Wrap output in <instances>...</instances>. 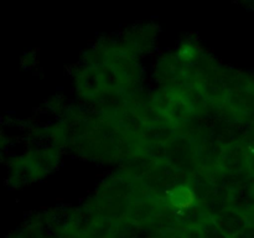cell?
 Here are the masks:
<instances>
[{
  "mask_svg": "<svg viewBox=\"0 0 254 238\" xmlns=\"http://www.w3.org/2000/svg\"><path fill=\"white\" fill-rule=\"evenodd\" d=\"M131 198L114 192L106 187H99L96 195L86 203L98 217L107 218L114 222H122L128 216Z\"/></svg>",
  "mask_w": 254,
  "mask_h": 238,
  "instance_id": "1",
  "label": "cell"
},
{
  "mask_svg": "<svg viewBox=\"0 0 254 238\" xmlns=\"http://www.w3.org/2000/svg\"><path fill=\"white\" fill-rule=\"evenodd\" d=\"M190 176L174 168L168 161L156 163L145 175L139 180L155 195L165 197L166 193L180 183L189 182Z\"/></svg>",
  "mask_w": 254,
  "mask_h": 238,
  "instance_id": "2",
  "label": "cell"
},
{
  "mask_svg": "<svg viewBox=\"0 0 254 238\" xmlns=\"http://www.w3.org/2000/svg\"><path fill=\"white\" fill-rule=\"evenodd\" d=\"M168 163L189 176L198 169L196 160V140L188 134H181L170 143Z\"/></svg>",
  "mask_w": 254,
  "mask_h": 238,
  "instance_id": "3",
  "label": "cell"
},
{
  "mask_svg": "<svg viewBox=\"0 0 254 238\" xmlns=\"http://www.w3.org/2000/svg\"><path fill=\"white\" fill-rule=\"evenodd\" d=\"M169 205L165 197L161 196H148L133 200L129 207L127 220L131 221L138 225L149 226L153 222L154 218L165 210H168Z\"/></svg>",
  "mask_w": 254,
  "mask_h": 238,
  "instance_id": "4",
  "label": "cell"
},
{
  "mask_svg": "<svg viewBox=\"0 0 254 238\" xmlns=\"http://www.w3.org/2000/svg\"><path fill=\"white\" fill-rule=\"evenodd\" d=\"M76 86L79 96L88 101H98L107 92L103 76L98 64H86L76 76Z\"/></svg>",
  "mask_w": 254,
  "mask_h": 238,
  "instance_id": "5",
  "label": "cell"
},
{
  "mask_svg": "<svg viewBox=\"0 0 254 238\" xmlns=\"http://www.w3.org/2000/svg\"><path fill=\"white\" fill-rule=\"evenodd\" d=\"M218 166L225 173L245 175L247 173V145L242 140H231L223 144Z\"/></svg>",
  "mask_w": 254,
  "mask_h": 238,
  "instance_id": "6",
  "label": "cell"
},
{
  "mask_svg": "<svg viewBox=\"0 0 254 238\" xmlns=\"http://www.w3.org/2000/svg\"><path fill=\"white\" fill-rule=\"evenodd\" d=\"M156 78L163 87H178L189 82L185 63L176 55H168L156 66Z\"/></svg>",
  "mask_w": 254,
  "mask_h": 238,
  "instance_id": "7",
  "label": "cell"
},
{
  "mask_svg": "<svg viewBox=\"0 0 254 238\" xmlns=\"http://www.w3.org/2000/svg\"><path fill=\"white\" fill-rule=\"evenodd\" d=\"M181 135V130L168 120L145 124L139 135V140L151 144H170Z\"/></svg>",
  "mask_w": 254,
  "mask_h": 238,
  "instance_id": "8",
  "label": "cell"
},
{
  "mask_svg": "<svg viewBox=\"0 0 254 238\" xmlns=\"http://www.w3.org/2000/svg\"><path fill=\"white\" fill-rule=\"evenodd\" d=\"M213 220L228 238H233L235 236H237L251 223L250 215L247 212L232 207L223 211Z\"/></svg>",
  "mask_w": 254,
  "mask_h": 238,
  "instance_id": "9",
  "label": "cell"
},
{
  "mask_svg": "<svg viewBox=\"0 0 254 238\" xmlns=\"http://www.w3.org/2000/svg\"><path fill=\"white\" fill-rule=\"evenodd\" d=\"M165 200L169 207L176 212L189 210L198 203L197 195L189 182L180 183L171 188L165 195Z\"/></svg>",
  "mask_w": 254,
  "mask_h": 238,
  "instance_id": "10",
  "label": "cell"
},
{
  "mask_svg": "<svg viewBox=\"0 0 254 238\" xmlns=\"http://www.w3.org/2000/svg\"><path fill=\"white\" fill-rule=\"evenodd\" d=\"M155 36L156 30L151 29L150 26H140L136 30L128 32L121 46L135 56L139 52L146 51V50L150 49Z\"/></svg>",
  "mask_w": 254,
  "mask_h": 238,
  "instance_id": "11",
  "label": "cell"
},
{
  "mask_svg": "<svg viewBox=\"0 0 254 238\" xmlns=\"http://www.w3.org/2000/svg\"><path fill=\"white\" fill-rule=\"evenodd\" d=\"M98 218V216L91 210L87 205L82 207L74 208L73 218H72L71 227L66 236L69 237H82L86 235L94 223V221Z\"/></svg>",
  "mask_w": 254,
  "mask_h": 238,
  "instance_id": "12",
  "label": "cell"
},
{
  "mask_svg": "<svg viewBox=\"0 0 254 238\" xmlns=\"http://www.w3.org/2000/svg\"><path fill=\"white\" fill-rule=\"evenodd\" d=\"M200 203L203 206V208H205L206 212L208 213V216H210L211 218L217 217V216L221 215L223 211L230 208L227 191L216 187H213L212 190L203 197V200L201 201Z\"/></svg>",
  "mask_w": 254,
  "mask_h": 238,
  "instance_id": "13",
  "label": "cell"
},
{
  "mask_svg": "<svg viewBox=\"0 0 254 238\" xmlns=\"http://www.w3.org/2000/svg\"><path fill=\"white\" fill-rule=\"evenodd\" d=\"M175 215L180 228H200L201 225L207 218H210L208 213L200 202L189 210L180 211V212L175 211Z\"/></svg>",
  "mask_w": 254,
  "mask_h": 238,
  "instance_id": "14",
  "label": "cell"
},
{
  "mask_svg": "<svg viewBox=\"0 0 254 238\" xmlns=\"http://www.w3.org/2000/svg\"><path fill=\"white\" fill-rule=\"evenodd\" d=\"M118 222L98 217L88 232L83 236L84 238H116L118 233Z\"/></svg>",
  "mask_w": 254,
  "mask_h": 238,
  "instance_id": "15",
  "label": "cell"
},
{
  "mask_svg": "<svg viewBox=\"0 0 254 238\" xmlns=\"http://www.w3.org/2000/svg\"><path fill=\"white\" fill-rule=\"evenodd\" d=\"M51 231L45 225L44 220H32L15 235L14 238H50ZM54 235V233H52ZM55 236V235H54ZM59 237V236H56Z\"/></svg>",
  "mask_w": 254,
  "mask_h": 238,
  "instance_id": "16",
  "label": "cell"
},
{
  "mask_svg": "<svg viewBox=\"0 0 254 238\" xmlns=\"http://www.w3.org/2000/svg\"><path fill=\"white\" fill-rule=\"evenodd\" d=\"M201 55L202 54H201L200 49H198L196 45L191 44V42H186V44L181 45V47L179 49L176 56H178V59L180 60L183 63L189 64V63H192L193 61H196Z\"/></svg>",
  "mask_w": 254,
  "mask_h": 238,
  "instance_id": "17",
  "label": "cell"
},
{
  "mask_svg": "<svg viewBox=\"0 0 254 238\" xmlns=\"http://www.w3.org/2000/svg\"><path fill=\"white\" fill-rule=\"evenodd\" d=\"M200 232L202 238H228L225 233L222 232L217 223L215 222L213 218H207L205 222L201 225Z\"/></svg>",
  "mask_w": 254,
  "mask_h": 238,
  "instance_id": "18",
  "label": "cell"
},
{
  "mask_svg": "<svg viewBox=\"0 0 254 238\" xmlns=\"http://www.w3.org/2000/svg\"><path fill=\"white\" fill-rule=\"evenodd\" d=\"M246 145H253L254 144V118L251 119L247 123L245 129V134H243V138L241 139Z\"/></svg>",
  "mask_w": 254,
  "mask_h": 238,
  "instance_id": "19",
  "label": "cell"
},
{
  "mask_svg": "<svg viewBox=\"0 0 254 238\" xmlns=\"http://www.w3.org/2000/svg\"><path fill=\"white\" fill-rule=\"evenodd\" d=\"M247 173L254 174V144L247 146Z\"/></svg>",
  "mask_w": 254,
  "mask_h": 238,
  "instance_id": "20",
  "label": "cell"
},
{
  "mask_svg": "<svg viewBox=\"0 0 254 238\" xmlns=\"http://www.w3.org/2000/svg\"><path fill=\"white\" fill-rule=\"evenodd\" d=\"M179 231L183 238H202L200 228H180Z\"/></svg>",
  "mask_w": 254,
  "mask_h": 238,
  "instance_id": "21",
  "label": "cell"
},
{
  "mask_svg": "<svg viewBox=\"0 0 254 238\" xmlns=\"http://www.w3.org/2000/svg\"><path fill=\"white\" fill-rule=\"evenodd\" d=\"M233 238H254V222H251L242 232H240Z\"/></svg>",
  "mask_w": 254,
  "mask_h": 238,
  "instance_id": "22",
  "label": "cell"
},
{
  "mask_svg": "<svg viewBox=\"0 0 254 238\" xmlns=\"http://www.w3.org/2000/svg\"><path fill=\"white\" fill-rule=\"evenodd\" d=\"M248 183H250L251 191H252V195L254 198V174H251V175L248 176Z\"/></svg>",
  "mask_w": 254,
  "mask_h": 238,
  "instance_id": "23",
  "label": "cell"
},
{
  "mask_svg": "<svg viewBox=\"0 0 254 238\" xmlns=\"http://www.w3.org/2000/svg\"><path fill=\"white\" fill-rule=\"evenodd\" d=\"M169 236H170L171 238H183V236H181V233H180V231H175V232H173V233H169Z\"/></svg>",
  "mask_w": 254,
  "mask_h": 238,
  "instance_id": "24",
  "label": "cell"
},
{
  "mask_svg": "<svg viewBox=\"0 0 254 238\" xmlns=\"http://www.w3.org/2000/svg\"><path fill=\"white\" fill-rule=\"evenodd\" d=\"M155 238H171V237L169 235H159V236H156Z\"/></svg>",
  "mask_w": 254,
  "mask_h": 238,
  "instance_id": "25",
  "label": "cell"
},
{
  "mask_svg": "<svg viewBox=\"0 0 254 238\" xmlns=\"http://www.w3.org/2000/svg\"><path fill=\"white\" fill-rule=\"evenodd\" d=\"M56 238H84L83 236L82 237H69V236H60V237H56Z\"/></svg>",
  "mask_w": 254,
  "mask_h": 238,
  "instance_id": "26",
  "label": "cell"
}]
</instances>
